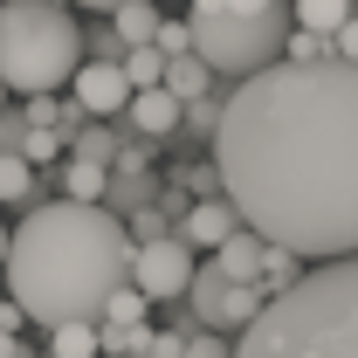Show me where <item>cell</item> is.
<instances>
[{
  "mask_svg": "<svg viewBox=\"0 0 358 358\" xmlns=\"http://www.w3.org/2000/svg\"><path fill=\"white\" fill-rule=\"evenodd\" d=\"M131 76H124V62H96L90 55L83 69H76V103H83L90 117H117V110H131Z\"/></svg>",
  "mask_w": 358,
  "mask_h": 358,
  "instance_id": "ba28073f",
  "label": "cell"
},
{
  "mask_svg": "<svg viewBox=\"0 0 358 358\" xmlns=\"http://www.w3.org/2000/svg\"><path fill=\"white\" fill-rule=\"evenodd\" d=\"M296 282H303V275H296V248H275V255H268L262 289H268V296H282V289H296Z\"/></svg>",
  "mask_w": 358,
  "mask_h": 358,
  "instance_id": "603a6c76",
  "label": "cell"
},
{
  "mask_svg": "<svg viewBox=\"0 0 358 358\" xmlns=\"http://www.w3.org/2000/svg\"><path fill=\"white\" fill-rule=\"evenodd\" d=\"M103 186H110V166L62 159V193H69V200H96V207H103Z\"/></svg>",
  "mask_w": 358,
  "mask_h": 358,
  "instance_id": "e0dca14e",
  "label": "cell"
},
{
  "mask_svg": "<svg viewBox=\"0 0 358 358\" xmlns=\"http://www.w3.org/2000/svg\"><path fill=\"white\" fill-rule=\"evenodd\" d=\"M268 310V289L262 282H234L227 268H200L193 275V289H186V317L200 324V331H248L255 317Z\"/></svg>",
  "mask_w": 358,
  "mask_h": 358,
  "instance_id": "8992f818",
  "label": "cell"
},
{
  "mask_svg": "<svg viewBox=\"0 0 358 358\" xmlns=\"http://www.w3.org/2000/svg\"><path fill=\"white\" fill-rule=\"evenodd\" d=\"M331 55H345V62H358V14L345 21V28H338V35H331Z\"/></svg>",
  "mask_w": 358,
  "mask_h": 358,
  "instance_id": "4dcf8cb0",
  "label": "cell"
},
{
  "mask_svg": "<svg viewBox=\"0 0 358 358\" xmlns=\"http://www.w3.org/2000/svg\"><path fill=\"white\" fill-rule=\"evenodd\" d=\"M96 352H103V324L96 317H76V324L48 331V358H96Z\"/></svg>",
  "mask_w": 358,
  "mask_h": 358,
  "instance_id": "2e32d148",
  "label": "cell"
},
{
  "mask_svg": "<svg viewBox=\"0 0 358 358\" xmlns=\"http://www.w3.org/2000/svg\"><path fill=\"white\" fill-rule=\"evenodd\" d=\"M234 358H358V262H324L268 296Z\"/></svg>",
  "mask_w": 358,
  "mask_h": 358,
  "instance_id": "3957f363",
  "label": "cell"
},
{
  "mask_svg": "<svg viewBox=\"0 0 358 358\" xmlns=\"http://www.w3.org/2000/svg\"><path fill=\"white\" fill-rule=\"evenodd\" d=\"M110 28L138 48V42H152V35H159V7H152V0H124V7L110 14Z\"/></svg>",
  "mask_w": 358,
  "mask_h": 358,
  "instance_id": "ffe728a7",
  "label": "cell"
},
{
  "mask_svg": "<svg viewBox=\"0 0 358 358\" xmlns=\"http://www.w3.org/2000/svg\"><path fill=\"white\" fill-rule=\"evenodd\" d=\"M138 241L96 200H55V207H28L14 227V255H7V296L35 324H76V317L110 310V296L131 282Z\"/></svg>",
  "mask_w": 358,
  "mask_h": 358,
  "instance_id": "7a4b0ae2",
  "label": "cell"
},
{
  "mask_svg": "<svg viewBox=\"0 0 358 358\" xmlns=\"http://www.w3.org/2000/svg\"><path fill=\"white\" fill-rule=\"evenodd\" d=\"M227 200L275 248L310 262L358 248V62H268L227 90L214 131Z\"/></svg>",
  "mask_w": 358,
  "mask_h": 358,
  "instance_id": "6da1fadb",
  "label": "cell"
},
{
  "mask_svg": "<svg viewBox=\"0 0 358 358\" xmlns=\"http://www.w3.org/2000/svg\"><path fill=\"white\" fill-rule=\"evenodd\" d=\"M90 55V35L62 0H7L0 7V76L21 96L62 90Z\"/></svg>",
  "mask_w": 358,
  "mask_h": 358,
  "instance_id": "277c9868",
  "label": "cell"
},
{
  "mask_svg": "<svg viewBox=\"0 0 358 358\" xmlns=\"http://www.w3.org/2000/svg\"><path fill=\"white\" fill-rule=\"evenodd\" d=\"M76 7H90V14H117L124 0H76Z\"/></svg>",
  "mask_w": 358,
  "mask_h": 358,
  "instance_id": "836d02e7",
  "label": "cell"
},
{
  "mask_svg": "<svg viewBox=\"0 0 358 358\" xmlns=\"http://www.w3.org/2000/svg\"><path fill=\"white\" fill-rule=\"evenodd\" d=\"M131 358H166V352H131Z\"/></svg>",
  "mask_w": 358,
  "mask_h": 358,
  "instance_id": "8d00e7d4",
  "label": "cell"
},
{
  "mask_svg": "<svg viewBox=\"0 0 358 358\" xmlns=\"http://www.w3.org/2000/svg\"><path fill=\"white\" fill-rule=\"evenodd\" d=\"M358 14V0H296V28H317V35H338Z\"/></svg>",
  "mask_w": 358,
  "mask_h": 358,
  "instance_id": "ac0fdd59",
  "label": "cell"
},
{
  "mask_svg": "<svg viewBox=\"0 0 358 358\" xmlns=\"http://www.w3.org/2000/svg\"><path fill=\"white\" fill-rule=\"evenodd\" d=\"M159 179H152V166L145 173H110V186H103V207L110 214H138V207H159Z\"/></svg>",
  "mask_w": 358,
  "mask_h": 358,
  "instance_id": "5bb4252c",
  "label": "cell"
},
{
  "mask_svg": "<svg viewBox=\"0 0 358 358\" xmlns=\"http://www.w3.org/2000/svg\"><path fill=\"white\" fill-rule=\"evenodd\" d=\"M241 227V207L227 200V193H207V200H193L186 207V221H179V234L193 241V248H221L227 234Z\"/></svg>",
  "mask_w": 358,
  "mask_h": 358,
  "instance_id": "30bf717a",
  "label": "cell"
},
{
  "mask_svg": "<svg viewBox=\"0 0 358 358\" xmlns=\"http://www.w3.org/2000/svg\"><path fill=\"white\" fill-rule=\"evenodd\" d=\"M186 21H193V48L214 62V76L248 83V76H262L268 62L289 55L296 0H268V7H255V14H207V7H193Z\"/></svg>",
  "mask_w": 358,
  "mask_h": 358,
  "instance_id": "5b68a950",
  "label": "cell"
},
{
  "mask_svg": "<svg viewBox=\"0 0 358 358\" xmlns=\"http://www.w3.org/2000/svg\"><path fill=\"white\" fill-rule=\"evenodd\" d=\"M0 110H7V76H0Z\"/></svg>",
  "mask_w": 358,
  "mask_h": 358,
  "instance_id": "d590c367",
  "label": "cell"
},
{
  "mask_svg": "<svg viewBox=\"0 0 358 358\" xmlns=\"http://www.w3.org/2000/svg\"><path fill=\"white\" fill-rule=\"evenodd\" d=\"M0 303H7V296H0Z\"/></svg>",
  "mask_w": 358,
  "mask_h": 358,
  "instance_id": "74e56055",
  "label": "cell"
},
{
  "mask_svg": "<svg viewBox=\"0 0 358 358\" xmlns=\"http://www.w3.org/2000/svg\"><path fill=\"white\" fill-rule=\"evenodd\" d=\"M159 234H179V221L166 207H138L131 214V241H159Z\"/></svg>",
  "mask_w": 358,
  "mask_h": 358,
  "instance_id": "cb8c5ba5",
  "label": "cell"
},
{
  "mask_svg": "<svg viewBox=\"0 0 358 358\" xmlns=\"http://www.w3.org/2000/svg\"><path fill=\"white\" fill-rule=\"evenodd\" d=\"M124 117H131V131H152V138H166V131H179V124H186V96H173L166 83H159V90H138Z\"/></svg>",
  "mask_w": 358,
  "mask_h": 358,
  "instance_id": "8fae6325",
  "label": "cell"
},
{
  "mask_svg": "<svg viewBox=\"0 0 358 358\" xmlns=\"http://www.w3.org/2000/svg\"><path fill=\"white\" fill-rule=\"evenodd\" d=\"M7 255H14V234H7V227H0V268H7Z\"/></svg>",
  "mask_w": 358,
  "mask_h": 358,
  "instance_id": "e575fe53",
  "label": "cell"
},
{
  "mask_svg": "<svg viewBox=\"0 0 358 358\" xmlns=\"http://www.w3.org/2000/svg\"><path fill=\"white\" fill-rule=\"evenodd\" d=\"M117 152H124V117L110 124V117H90L83 131L69 138V159H90V166H117Z\"/></svg>",
  "mask_w": 358,
  "mask_h": 358,
  "instance_id": "7c38bea8",
  "label": "cell"
},
{
  "mask_svg": "<svg viewBox=\"0 0 358 358\" xmlns=\"http://www.w3.org/2000/svg\"><path fill=\"white\" fill-rule=\"evenodd\" d=\"M28 131H35V124H28V110H0V152H21Z\"/></svg>",
  "mask_w": 358,
  "mask_h": 358,
  "instance_id": "83f0119b",
  "label": "cell"
},
{
  "mask_svg": "<svg viewBox=\"0 0 358 358\" xmlns=\"http://www.w3.org/2000/svg\"><path fill=\"white\" fill-rule=\"evenodd\" d=\"M0 358H35V352H28V345H21L14 331H0Z\"/></svg>",
  "mask_w": 358,
  "mask_h": 358,
  "instance_id": "d6a6232c",
  "label": "cell"
},
{
  "mask_svg": "<svg viewBox=\"0 0 358 358\" xmlns=\"http://www.w3.org/2000/svg\"><path fill=\"white\" fill-rule=\"evenodd\" d=\"M90 55H96V62H124V55H131V42H124L117 28H90Z\"/></svg>",
  "mask_w": 358,
  "mask_h": 358,
  "instance_id": "484cf974",
  "label": "cell"
},
{
  "mask_svg": "<svg viewBox=\"0 0 358 358\" xmlns=\"http://www.w3.org/2000/svg\"><path fill=\"white\" fill-rule=\"evenodd\" d=\"M166 62H173V55H166L159 42H138L131 55H124V76H131V90H159V83H166Z\"/></svg>",
  "mask_w": 358,
  "mask_h": 358,
  "instance_id": "d6986e66",
  "label": "cell"
},
{
  "mask_svg": "<svg viewBox=\"0 0 358 358\" xmlns=\"http://www.w3.org/2000/svg\"><path fill=\"white\" fill-rule=\"evenodd\" d=\"M152 42L166 48V55H186V48H193V21H159V35H152Z\"/></svg>",
  "mask_w": 358,
  "mask_h": 358,
  "instance_id": "f1b7e54d",
  "label": "cell"
},
{
  "mask_svg": "<svg viewBox=\"0 0 358 358\" xmlns=\"http://www.w3.org/2000/svg\"><path fill=\"white\" fill-rule=\"evenodd\" d=\"M186 7H207V14H255L268 0H186Z\"/></svg>",
  "mask_w": 358,
  "mask_h": 358,
  "instance_id": "1f68e13d",
  "label": "cell"
},
{
  "mask_svg": "<svg viewBox=\"0 0 358 358\" xmlns=\"http://www.w3.org/2000/svg\"><path fill=\"white\" fill-rule=\"evenodd\" d=\"M324 55H331V35H317V28L289 35V62H324Z\"/></svg>",
  "mask_w": 358,
  "mask_h": 358,
  "instance_id": "d4e9b609",
  "label": "cell"
},
{
  "mask_svg": "<svg viewBox=\"0 0 358 358\" xmlns=\"http://www.w3.org/2000/svg\"><path fill=\"white\" fill-rule=\"evenodd\" d=\"M103 317H117V324H152V296L138 289V282H124L117 296H110V310Z\"/></svg>",
  "mask_w": 358,
  "mask_h": 358,
  "instance_id": "7402d4cb",
  "label": "cell"
},
{
  "mask_svg": "<svg viewBox=\"0 0 358 358\" xmlns=\"http://www.w3.org/2000/svg\"><path fill=\"white\" fill-rule=\"evenodd\" d=\"M268 255H275V241H268V234H255V227L241 221L221 248H214V268H227L234 282H262V275H268Z\"/></svg>",
  "mask_w": 358,
  "mask_h": 358,
  "instance_id": "9c48e42d",
  "label": "cell"
},
{
  "mask_svg": "<svg viewBox=\"0 0 358 358\" xmlns=\"http://www.w3.org/2000/svg\"><path fill=\"white\" fill-rule=\"evenodd\" d=\"M0 207H42V179L28 152H0Z\"/></svg>",
  "mask_w": 358,
  "mask_h": 358,
  "instance_id": "4fadbf2b",
  "label": "cell"
},
{
  "mask_svg": "<svg viewBox=\"0 0 358 358\" xmlns=\"http://www.w3.org/2000/svg\"><path fill=\"white\" fill-rule=\"evenodd\" d=\"M186 358H234V345H227V331H193Z\"/></svg>",
  "mask_w": 358,
  "mask_h": 358,
  "instance_id": "4316f807",
  "label": "cell"
},
{
  "mask_svg": "<svg viewBox=\"0 0 358 358\" xmlns=\"http://www.w3.org/2000/svg\"><path fill=\"white\" fill-rule=\"evenodd\" d=\"M193 241L186 234H159V241H138V262H131V282L152 296V303H173L193 289Z\"/></svg>",
  "mask_w": 358,
  "mask_h": 358,
  "instance_id": "52a82bcc",
  "label": "cell"
},
{
  "mask_svg": "<svg viewBox=\"0 0 358 358\" xmlns=\"http://www.w3.org/2000/svg\"><path fill=\"white\" fill-rule=\"evenodd\" d=\"M21 152H28L35 166H55V159H69V131H55V124H35Z\"/></svg>",
  "mask_w": 358,
  "mask_h": 358,
  "instance_id": "44dd1931",
  "label": "cell"
},
{
  "mask_svg": "<svg viewBox=\"0 0 358 358\" xmlns=\"http://www.w3.org/2000/svg\"><path fill=\"white\" fill-rule=\"evenodd\" d=\"M166 90H173V96H186V103H193V96H214V62H207L200 48L173 55V62H166Z\"/></svg>",
  "mask_w": 358,
  "mask_h": 358,
  "instance_id": "9a60e30c",
  "label": "cell"
},
{
  "mask_svg": "<svg viewBox=\"0 0 358 358\" xmlns=\"http://www.w3.org/2000/svg\"><path fill=\"white\" fill-rule=\"evenodd\" d=\"M21 110H28V124H55V131H62V103H55V90H48V96H28Z\"/></svg>",
  "mask_w": 358,
  "mask_h": 358,
  "instance_id": "f546056e",
  "label": "cell"
}]
</instances>
